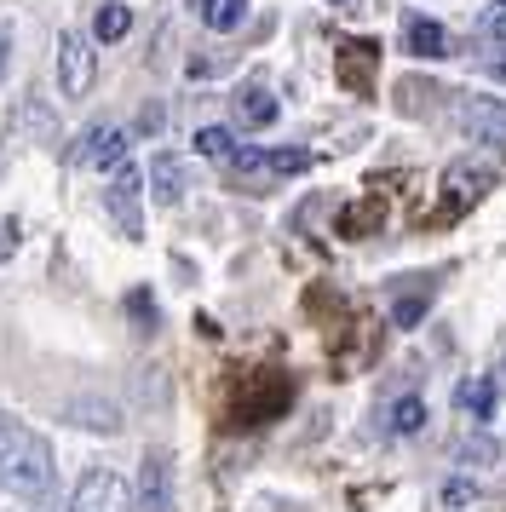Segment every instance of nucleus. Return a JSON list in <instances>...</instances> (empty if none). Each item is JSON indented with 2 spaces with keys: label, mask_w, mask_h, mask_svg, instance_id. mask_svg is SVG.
<instances>
[{
  "label": "nucleus",
  "mask_w": 506,
  "mask_h": 512,
  "mask_svg": "<svg viewBox=\"0 0 506 512\" xmlns=\"http://www.w3.org/2000/svg\"><path fill=\"white\" fill-rule=\"evenodd\" d=\"M0 489H12L23 501L52 489V443L12 415H0Z\"/></svg>",
  "instance_id": "1"
},
{
  "label": "nucleus",
  "mask_w": 506,
  "mask_h": 512,
  "mask_svg": "<svg viewBox=\"0 0 506 512\" xmlns=\"http://www.w3.org/2000/svg\"><path fill=\"white\" fill-rule=\"evenodd\" d=\"M489 185H495V162H489V156H466V162H449V173H443V213L455 219V213L478 208Z\"/></svg>",
  "instance_id": "2"
},
{
  "label": "nucleus",
  "mask_w": 506,
  "mask_h": 512,
  "mask_svg": "<svg viewBox=\"0 0 506 512\" xmlns=\"http://www.w3.org/2000/svg\"><path fill=\"white\" fill-rule=\"evenodd\" d=\"M138 196H144V173H138L133 162H121V167H115V179H110V190H104V208H110L115 231L127 236V242H138V236H144V213H138Z\"/></svg>",
  "instance_id": "3"
},
{
  "label": "nucleus",
  "mask_w": 506,
  "mask_h": 512,
  "mask_svg": "<svg viewBox=\"0 0 506 512\" xmlns=\"http://www.w3.org/2000/svg\"><path fill=\"white\" fill-rule=\"evenodd\" d=\"M449 121L466 144H506V98H460Z\"/></svg>",
  "instance_id": "4"
},
{
  "label": "nucleus",
  "mask_w": 506,
  "mask_h": 512,
  "mask_svg": "<svg viewBox=\"0 0 506 512\" xmlns=\"http://www.w3.org/2000/svg\"><path fill=\"white\" fill-rule=\"evenodd\" d=\"M69 512H133V495H127V478L110 472V466H92L87 478L69 495Z\"/></svg>",
  "instance_id": "5"
},
{
  "label": "nucleus",
  "mask_w": 506,
  "mask_h": 512,
  "mask_svg": "<svg viewBox=\"0 0 506 512\" xmlns=\"http://www.w3.org/2000/svg\"><path fill=\"white\" fill-rule=\"evenodd\" d=\"M133 512H173V461L167 449H144L133 484Z\"/></svg>",
  "instance_id": "6"
},
{
  "label": "nucleus",
  "mask_w": 506,
  "mask_h": 512,
  "mask_svg": "<svg viewBox=\"0 0 506 512\" xmlns=\"http://www.w3.org/2000/svg\"><path fill=\"white\" fill-rule=\"evenodd\" d=\"M92 75H98L92 41L87 35H75V29H64V35H58V87H64V98H87Z\"/></svg>",
  "instance_id": "7"
},
{
  "label": "nucleus",
  "mask_w": 506,
  "mask_h": 512,
  "mask_svg": "<svg viewBox=\"0 0 506 512\" xmlns=\"http://www.w3.org/2000/svg\"><path fill=\"white\" fill-rule=\"evenodd\" d=\"M64 415H69V426H81V432H104V438L121 432V403H110V397H98V392L69 397Z\"/></svg>",
  "instance_id": "8"
},
{
  "label": "nucleus",
  "mask_w": 506,
  "mask_h": 512,
  "mask_svg": "<svg viewBox=\"0 0 506 512\" xmlns=\"http://www.w3.org/2000/svg\"><path fill=\"white\" fill-rule=\"evenodd\" d=\"M127 133L121 127H92L87 139H81V150H75V162L81 167H121L127 162Z\"/></svg>",
  "instance_id": "9"
},
{
  "label": "nucleus",
  "mask_w": 506,
  "mask_h": 512,
  "mask_svg": "<svg viewBox=\"0 0 506 512\" xmlns=\"http://www.w3.org/2000/svg\"><path fill=\"white\" fill-rule=\"evenodd\" d=\"M184 190H190V179H184V162H179V156H173V150L150 156V196H156L161 208H179Z\"/></svg>",
  "instance_id": "10"
},
{
  "label": "nucleus",
  "mask_w": 506,
  "mask_h": 512,
  "mask_svg": "<svg viewBox=\"0 0 506 512\" xmlns=\"http://www.w3.org/2000/svg\"><path fill=\"white\" fill-rule=\"evenodd\" d=\"M403 52H409V58H420V64L449 58V29L437 24V18H409V29H403Z\"/></svg>",
  "instance_id": "11"
},
{
  "label": "nucleus",
  "mask_w": 506,
  "mask_h": 512,
  "mask_svg": "<svg viewBox=\"0 0 506 512\" xmlns=\"http://www.w3.org/2000/svg\"><path fill=\"white\" fill-rule=\"evenodd\" d=\"M276 93L271 87H242V98H236V116H242V127H271L276 121Z\"/></svg>",
  "instance_id": "12"
},
{
  "label": "nucleus",
  "mask_w": 506,
  "mask_h": 512,
  "mask_svg": "<svg viewBox=\"0 0 506 512\" xmlns=\"http://www.w3.org/2000/svg\"><path fill=\"white\" fill-rule=\"evenodd\" d=\"M495 397H501L495 392V374H478V380H466V386L455 392V403L460 409H472L478 420H495Z\"/></svg>",
  "instance_id": "13"
},
{
  "label": "nucleus",
  "mask_w": 506,
  "mask_h": 512,
  "mask_svg": "<svg viewBox=\"0 0 506 512\" xmlns=\"http://www.w3.org/2000/svg\"><path fill=\"white\" fill-rule=\"evenodd\" d=\"M196 6H202V24L213 35H230V29H242V18H248V0H196Z\"/></svg>",
  "instance_id": "14"
},
{
  "label": "nucleus",
  "mask_w": 506,
  "mask_h": 512,
  "mask_svg": "<svg viewBox=\"0 0 506 512\" xmlns=\"http://www.w3.org/2000/svg\"><path fill=\"white\" fill-rule=\"evenodd\" d=\"M420 426H426V403L420 397H397L386 409V432H397V438H414Z\"/></svg>",
  "instance_id": "15"
},
{
  "label": "nucleus",
  "mask_w": 506,
  "mask_h": 512,
  "mask_svg": "<svg viewBox=\"0 0 506 512\" xmlns=\"http://www.w3.org/2000/svg\"><path fill=\"white\" fill-rule=\"evenodd\" d=\"M127 29H133V12H127V6H115V0H104V6H98V18H92V35H98V41H121Z\"/></svg>",
  "instance_id": "16"
},
{
  "label": "nucleus",
  "mask_w": 506,
  "mask_h": 512,
  "mask_svg": "<svg viewBox=\"0 0 506 512\" xmlns=\"http://www.w3.org/2000/svg\"><path fill=\"white\" fill-rule=\"evenodd\" d=\"M196 150L213 156V162H236V133H230V127H202V133H196Z\"/></svg>",
  "instance_id": "17"
},
{
  "label": "nucleus",
  "mask_w": 506,
  "mask_h": 512,
  "mask_svg": "<svg viewBox=\"0 0 506 512\" xmlns=\"http://www.w3.org/2000/svg\"><path fill=\"white\" fill-rule=\"evenodd\" d=\"M426 311H432V288H420V294H409V300L391 305V328H414V323H426Z\"/></svg>",
  "instance_id": "18"
},
{
  "label": "nucleus",
  "mask_w": 506,
  "mask_h": 512,
  "mask_svg": "<svg viewBox=\"0 0 506 512\" xmlns=\"http://www.w3.org/2000/svg\"><path fill=\"white\" fill-rule=\"evenodd\" d=\"M311 150H265V173H305Z\"/></svg>",
  "instance_id": "19"
},
{
  "label": "nucleus",
  "mask_w": 506,
  "mask_h": 512,
  "mask_svg": "<svg viewBox=\"0 0 506 512\" xmlns=\"http://www.w3.org/2000/svg\"><path fill=\"white\" fill-rule=\"evenodd\" d=\"M472 501H478V484H472V478H449V484H443V507L449 512L472 507Z\"/></svg>",
  "instance_id": "20"
},
{
  "label": "nucleus",
  "mask_w": 506,
  "mask_h": 512,
  "mask_svg": "<svg viewBox=\"0 0 506 512\" xmlns=\"http://www.w3.org/2000/svg\"><path fill=\"white\" fill-rule=\"evenodd\" d=\"M483 35H506V12H483Z\"/></svg>",
  "instance_id": "21"
},
{
  "label": "nucleus",
  "mask_w": 506,
  "mask_h": 512,
  "mask_svg": "<svg viewBox=\"0 0 506 512\" xmlns=\"http://www.w3.org/2000/svg\"><path fill=\"white\" fill-rule=\"evenodd\" d=\"M138 311V317H150V323H156V305H150V294H133V300H127Z\"/></svg>",
  "instance_id": "22"
},
{
  "label": "nucleus",
  "mask_w": 506,
  "mask_h": 512,
  "mask_svg": "<svg viewBox=\"0 0 506 512\" xmlns=\"http://www.w3.org/2000/svg\"><path fill=\"white\" fill-rule=\"evenodd\" d=\"M489 75H495V81L506 87V58H495V64H489Z\"/></svg>",
  "instance_id": "23"
},
{
  "label": "nucleus",
  "mask_w": 506,
  "mask_h": 512,
  "mask_svg": "<svg viewBox=\"0 0 506 512\" xmlns=\"http://www.w3.org/2000/svg\"><path fill=\"white\" fill-rule=\"evenodd\" d=\"M501 6H506V0H501Z\"/></svg>",
  "instance_id": "24"
}]
</instances>
